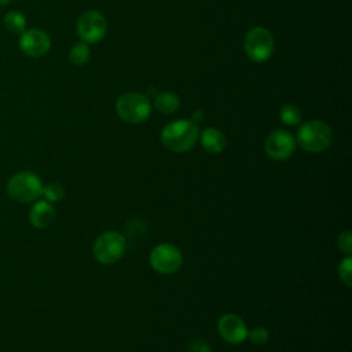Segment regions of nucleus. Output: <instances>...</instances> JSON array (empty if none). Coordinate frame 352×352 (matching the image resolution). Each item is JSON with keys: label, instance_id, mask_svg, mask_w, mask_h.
Masks as SVG:
<instances>
[{"label": "nucleus", "instance_id": "obj_15", "mask_svg": "<svg viewBox=\"0 0 352 352\" xmlns=\"http://www.w3.org/2000/svg\"><path fill=\"white\" fill-rule=\"evenodd\" d=\"M4 26L8 32L21 34L23 30H26V18L19 11H8L4 16Z\"/></svg>", "mask_w": 352, "mask_h": 352}, {"label": "nucleus", "instance_id": "obj_13", "mask_svg": "<svg viewBox=\"0 0 352 352\" xmlns=\"http://www.w3.org/2000/svg\"><path fill=\"white\" fill-rule=\"evenodd\" d=\"M201 144L202 147L212 154L221 153L226 147V136L217 128H206L201 133Z\"/></svg>", "mask_w": 352, "mask_h": 352}, {"label": "nucleus", "instance_id": "obj_22", "mask_svg": "<svg viewBox=\"0 0 352 352\" xmlns=\"http://www.w3.org/2000/svg\"><path fill=\"white\" fill-rule=\"evenodd\" d=\"M187 351H188V352H212L210 345L206 344V342H205L204 340H201V338L192 340V341L188 344Z\"/></svg>", "mask_w": 352, "mask_h": 352}, {"label": "nucleus", "instance_id": "obj_2", "mask_svg": "<svg viewBox=\"0 0 352 352\" xmlns=\"http://www.w3.org/2000/svg\"><path fill=\"white\" fill-rule=\"evenodd\" d=\"M333 140L331 128L320 121L311 120L300 125L297 131V143L309 153H320L326 150Z\"/></svg>", "mask_w": 352, "mask_h": 352}, {"label": "nucleus", "instance_id": "obj_23", "mask_svg": "<svg viewBox=\"0 0 352 352\" xmlns=\"http://www.w3.org/2000/svg\"><path fill=\"white\" fill-rule=\"evenodd\" d=\"M202 120H204V113L201 110H197L195 113H192V117H191L192 122L199 124V122H202Z\"/></svg>", "mask_w": 352, "mask_h": 352}, {"label": "nucleus", "instance_id": "obj_4", "mask_svg": "<svg viewBox=\"0 0 352 352\" xmlns=\"http://www.w3.org/2000/svg\"><path fill=\"white\" fill-rule=\"evenodd\" d=\"M7 194L16 202H33L41 195L43 183L41 179L30 172L22 170L12 175L7 182Z\"/></svg>", "mask_w": 352, "mask_h": 352}, {"label": "nucleus", "instance_id": "obj_19", "mask_svg": "<svg viewBox=\"0 0 352 352\" xmlns=\"http://www.w3.org/2000/svg\"><path fill=\"white\" fill-rule=\"evenodd\" d=\"M351 268H352V260H351V257L348 256V257H345V258L340 263V265H338V275H340V279H341L348 287L352 285V282H351V275H352Z\"/></svg>", "mask_w": 352, "mask_h": 352}, {"label": "nucleus", "instance_id": "obj_10", "mask_svg": "<svg viewBox=\"0 0 352 352\" xmlns=\"http://www.w3.org/2000/svg\"><path fill=\"white\" fill-rule=\"evenodd\" d=\"M18 45L25 55L30 58H41L50 51L51 38L44 30L28 29L21 33Z\"/></svg>", "mask_w": 352, "mask_h": 352}, {"label": "nucleus", "instance_id": "obj_7", "mask_svg": "<svg viewBox=\"0 0 352 352\" xmlns=\"http://www.w3.org/2000/svg\"><path fill=\"white\" fill-rule=\"evenodd\" d=\"M183 264L180 249L172 243H160L150 253V265L154 271L168 275L176 272Z\"/></svg>", "mask_w": 352, "mask_h": 352}, {"label": "nucleus", "instance_id": "obj_16", "mask_svg": "<svg viewBox=\"0 0 352 352\" xmlns=\"http://www.w3.org/2000/svg\"><path fill=\"white\" fill-rule=\"evenodd\" d=\"M89 56H91V50H89L88 44L84 41L76 43L69 51V59L76 66H81V65L87 63Z\"/></svg>", "mask_w": 352, "mask_h": 352}, {"label": "nucleus", "instance_id": "obj_18", "mask_svg": "<svg viewBox=\"0 0 352 352\" xmlns=\"http://www.w3.org/2000/svg\"><path fill=\"white\" fill-rule=\"evenodd\" d=\"M41 195L48 202H56V201H60L63 198L65 188L59 183H55V182L54 183H48V184L43 186Z\"/></svg>", "mask_w": 352, "mask_h": 352}, {"label": "nucleus", "instance_id": "obj_8", "mask_svg": "<svg viewBox=\"0 0 352 352\" xmlns=\"http://www.w3.org/2000/svg\"><path fill=\"white\" fill-rule=\"evenodd\" d=\"M77 34L78 37L87 43L94 44L100 41L107 32V22L104 16L95 10L85 11L77 21Z\"/></svg>", "mask_w": 352, "mask_h": 352}, {"label": "nucleus", "instance_id": "obj_5", "mask_svg": "<svg viewBox=\"0 0 352 352\" xmlns=\"http://www.w3.org/2000/svg\"><path fill=\"white\" fill-rule=\"evenodd\" d=\"M243 47L248 58L252 59L253 62L260 63L271 58L274 52L275 41L270 30L261 26H256L246 33Z\"/></svg>", "mask_w": 352, "mask_h": 352}, {"label": "nucleus", "instance_id": "obj_12", "mask_svg": "<svg viewBox=\"0 0 352 352\" xmlns=\"http://www.w3.org/2000/svg\"><path fill=\"white\" fill-rule=\"evenodd\" d=\"M29 220L36 228H45L55 220V208L48 201H36L29 212Z\"/></svg>", "mask_w": 352, "mask_h": 352}, {"label": "nucleus", "instance_id": "obj_24", "mask_svg": "<svg viewBox=\"0 0 352 352\" xmlns=\"http://www.w3.org/2000/svg\"><path fill=\"white\" fill-rule=\"evenodd\" d=\"M10 1H11V0H0V7H4V6H7Z\"/></svg>", "mask_w": 352, "mask_h": 352}, {"label": "nucleus", "instance_id": "obj_11", "mask_svg": "<svg viewBox=\"0 0 352 352\" xmlns=\"http://www.w3.org/2000/svg\"><path fill=\"white\" fill-rule=\"evenodd\" d=\"M217 331L230 344H239L246 340L248 329L245 322L234 314H226L219 319Z\"/></svg>", "mask_w": 352, "mask_h": 352}, {"label": "nucleus", "instance_id": "obj_17", "mask_svg": "<svg viewBox=\"0 0 352 352\" xmlns=\"http://www.w3.org/2000/svg\"><path fill=\"white\" fill-rule=\"evenodd\" d=\"M279 117L283 124L294 126V125L300 124V121H301V111L296 104L287 103V104L282 106V109L279 111Z\"/></svg>", "mask_w": 352, "mask_h": 352}, {"label": "nucleus", "instance_id": "obj_14", "mask_svg": "<svg viewBox=\"0 0 352 352\" xmlns=\"http://www.w3.org/2000/svg\"><path fill=\"white\" fill-rule=\"evenodd\" d=\"M154 107L164 114H172L180 107V99L173 92H160L154 98Z\"/></svg>", "mask_w": 352, "mask_h": 352}, {"label": "nucleus", "instance_id": "obj_1", "mask_svg": "<svg viewBox=\"0 0 352 352\" xmlns=\"http://www.w3.org/2000/svg\"><path fill=\"white\" fill-rule=\"evenodd\" d=\"M199 136L198 125L191 120H176L164 126L161 132L162 144L175 153L191 150Z\"/></svg>", "mask_w": 352, "mask_h": 352}, {"label": "nucleus", "instance_id": "obj_9", "mask_svg": "<svg viewBox=\"0 0 352 352\" xmlns=\"http://www.w3.org/2000/svg\"><path fill=\"white\" fill-rule=\"evenodd\" d=\"M264 148L270 158L275 161H285L293 155L296 150V139L290 132L276 129L267 136Z\"/></svg>", "mask_w": 352, "mask_h": 352}, {"label": "nucleus", "instance_id": "obj_20", "mask_svg": "<svg viewBox=\"0 0 352 352\" xmlns=\"http://www.w3.org/2000/svg\"><path fill=\"white\" fill-rule=\"evenodd\" d=\"M246 338H249V341L256 345H263L268 341L270 334H268L267 329H264V327H254L253 330L248 331Z\"/></svg>", "mask_w": 352, "mask_h": 352}, {"label": "nucleus", "instance_id": "obj_3", "mask_svg": "<svg viewBox=\"0 0 352 352\" xmlns=\"http://www.w3.org/2000/svg\"><path fill=\"white\" fill-rule=\"evenodd\" d=\"M118 117L126 124H140L150 117L151 102L147 95L139 92H126L116 102Z\"/></svg>", "mask_w": 352, "mask_h": 352}, {"label": "nucleus", "instance_id": "obj_6", "mask_svg": "<svg viewBox=\"0 0 352 352\" xmlns=\"http://www.w3.org/2000/svg\"><path fill=\"white\" fill-rule=\"evenodd\" d=\"M126 241L116 231H106L100 234L94 243V256L102 264H114L125 253Z\"/></svg>", "mask_w": 352, "mask_h": 352}, {"label": "nucleus", "instance_id": "obj_21", "mask_svg": "<svg viewBox=\"0 0 352 352\" xmlns=\"http://www.w3.org/2000/svg\"><path fill=\"white\" fill-rule=\"evenodd\" d=\"M338 249L344 253H351L352 252V235L349 231H344L338 235V241H337Z\"/></svg>", "mask_w": 352, "mask_h": 352}]
</instances>
